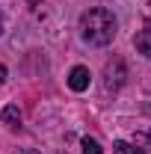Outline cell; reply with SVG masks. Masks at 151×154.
<instances>
[{"instance_id": "obj_1", "label": "cell", "mask_w": 151, "mask_h": 154, "mask_svg": "<svg viewBox=\"0 0 151 154\" xmlns=\"http://www.w3.org/2000/svg\"><path fill=\"white\" fill-rule=\"evenodd\" d=\"M116 27L119 24H116L113 12L104 6H95L80 18V36H83V42H89L95 48H104L116 38Z\"/></svg>"}, {"instance_id": "obj_2", "label": "cell", "mask_w": 151, "mask_h": 154, "mask_svg": "<svg viewBox=\"0 0 151 154\" xmlns=\"http://www.w3.org/2000/svg\"><path fill=\"white\" fill-rule=\"evenodd\" d=\"M89 80H92L89 68H83V65H74V68H71V74H68V86H71L74 92H83V89H89Z\"/></svg>"}, {"instance_id": "obj_3", "label": "cell", "mask_w": 151, "mask_h": 154, "mask_svg": "<svg viewBox=\"0 0 151 154\" xmlns=\"http://www.w3.org/2000/svg\"><path fill=\"white\" fill-rule=\"evenodd\" d=\"M122 83H125V62H122V59H116L113 65H107V89L116 92Z\"/></svg>"}, {"instance_id": "obj_4", "label": "cell", "mask_w": 151, "mask_h": 154, "mask_svg": "<svg viewBox=\"0 0 151 154\" xmlns=\"http://www.w3.org/2000/svg\"><path fill=\"white\" fill-rule=\"evenodd\" d=\"M133 45H136V51L142 54V57L151 59V18L142 24V30L136 33V38H133Z\"/></svg>"}, {"instance_id": "obj_5", "label": "cell", "mask_w": 151, "mask_h": 154, "mask_svg": "<svg viewBox=\"0 0 151 154\" xmlns=\"http://www.w3.org/2000/svg\"><path fill=\"white\" fill-rule=\"evenodd\" d=\"M0 119H3V125H6V128H18V125H21V110L15 107V104H9V107H3Z\"/></svg>"}, {"instance_id": "obj_6", "label": "cell", "mask_w": 151, "mask_h": 154, "mask_svg": "<svg viewBox=\"0 0 151 154\" xmlns=\"http://www.w3.org/2000/svg\"><path fill=\"white\" fill-rule=\"evenodd\" d=\"M113 151L116 154H145V148L142 145H131V142H125V139H119L113 145Z\"/></svg>"}, {"instance_id": "obj_7", "label": "cell", "mask_w": 151, "mask_h": 154, "mask_svg": "<svg viewBox=\"0 0 151 154\" xmlns=\"http://www.w3.org/2000/svg\"><path fill=\"white\" fill-rule=\"evenodd\" d=\"M80 145H83V154H104V151H101V145H98L95 139H89V136H86Z\"/></svg>"}, {"instance_id": "obj_8", "label": "cell", "mask_w": 151, "mask_h": 154, "mask_svg": "<svg viewBox=\"0 0 151 154\" xmlns=\"http://www.w3.org/2000/svg\"><path fill=\"white\" fill-rule=\"evenodd\" d=\"M18 154H39L36 148H18Z\"/></svg>"}, {"instance_id": "obj_9", "label": "cell", "mask_w": 151, "mask_h": 154, "mask_svg": "<svg viewBox=\"0 0 151 154\" xmlns=\"http://www.w3.org/2000/svg\"><path fill=\"white\" fill-rule=\"evenodd\" d=\"M3 80H6V65L0 62V83H3Z\"/></svg>"}, {"instance_id": "obj_10", "label": "cell", "mask_w": 151, "mask_h": 154, "mask_svg": "<svg viewBox=\"0 0 151 154\" xmlns=\"http://www.w3.org/2000/svg\"><path fill=\"white\" fill-rule=\"evenodd\" d=\"M148 116H151V104H148Z\"/></svg>"}]
</instances>
